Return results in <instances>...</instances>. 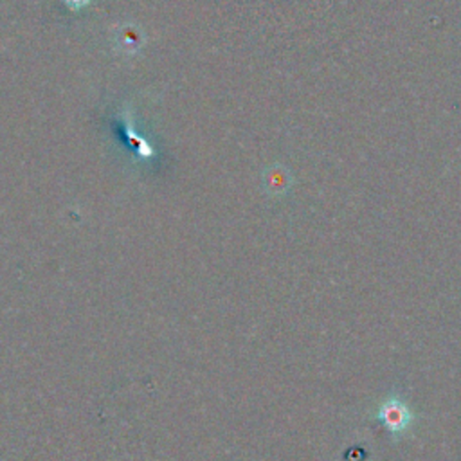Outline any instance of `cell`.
Here are the masks:
<instances>
[{"label": "cell", "mask_w": 461, "mask_h": 461, "mask_svg": "<svg viewBox=\"0 0 461 461\" xmlns=\"http://www.w3.org/2000/svg\"><path fill=\"white\" fill-rule=\"evenodd\" d=\"M380 420L392 433H402L411 424V411L400 400H388L380 409Z\"/></svg>", "instance_id": "obj_1"}, {"label": "cell", "mask_w": 461, "mask_h": 461, "mask_svg": "<svg viewBox=\"0 0 461 461\" xmlns=\"http://www.w3.org/2000/svg\"><path fill=\"white\" fill-rule=\"evenodd\" d=\"M63 3L70 8V10H82L85 6L91 4V0H63Z\"/></svg>", "instance_id": "obj_2"}]
</instances>
